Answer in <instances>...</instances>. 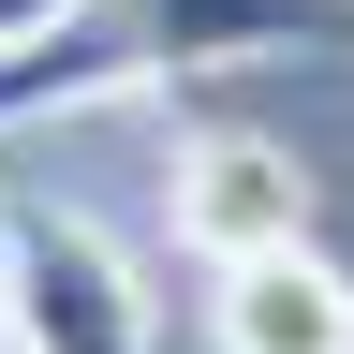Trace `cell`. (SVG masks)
Instances as JSON below:
<instances>
[{
    "instance_id": "cell-3",
    "label": "cell",
    "mask_w": 354,
    "mask_h": 354,
    "mask_svg": "<svg viewBox=\"0 0 354 354\" xmlns=\"http://www.w3.org/2000/svg\"><path fill=\"white\" fill-rule=\"evenodd\" d=\"M177 236L207 266H251V251L325 236V192L281 133H177Z\"/></svg>"
},
{
    "instance_id": "cell-4",
    "label": "cell",
    "mask_w": 354,
    "mask_h": 354,
    "mask_svg": "<svg viewBox=\"0 0 354 354\" xmlns=\"http://www.w3.org/2000/svg\"><path fill=\"white\" fill-rule=\"evenodd\" d=\"M207 325L221 354H354V266L325 236H295V251H251V266H207Z\"/></svg>"
},
{
    "instance_id": "cell-5",
    "label": "cell",
    "mask_w": 354,
    "mask_h": 354,
    "mask_svg": "<svg viewBox=\"0 0 354 354\" xmlns=\"http://www.w3.org/2000/svg\"><path fill=\"white\" fill-rule=\"evenodd\" d=\"M59 15H74V0H0V59H15V44H44Z\"/></svg>"
},
{
    "instance_id": "cell-1",
    "label": "cell",
    "mask_w": 354,
    "mask_h": 354,
    "mask_svg": "<svg viewBox=\"0 0 354 354\" xmlns=\"http://www.w3.org/2000/svg\"><path fill=\"white\" fill-rule=\"evenodd\" d=\"M266 44H354V0H74L44 44L0 59V133L30 118H88L118 88H177V74H236Z\"/></svg>"
},
{
    "instance_id": "cell-2",
    "label": "cell",
    "mask_w": 354,
    "mask_h": 354,
    "mask_svg": "<svg viewBox=\"0 0 354 354\" xmlns=\"http://www.w3.org/2000/svg\"><path fill=\"white\" fill-rule=\"evenodd\" d=\"M0 325L15 354H148V295L74 207L0 192Z\"/></svg>"
},
{
    "instance_id": "cell-6",
    "label": "cell",
    "mask_w": 354,
    "mask_h": 354,
    "mask_svg": "<svg viewBox=\"0 0 354 354\" xmlns=\"http://www.w3.org/2000/svg\"><path fill=\"white\" fill-rule=\"evenodd\" d=\"M0 354H15V325H0Z\"/></svg>"
}]
</instances>
